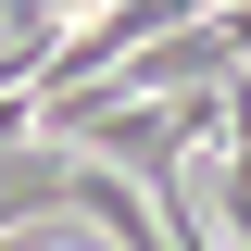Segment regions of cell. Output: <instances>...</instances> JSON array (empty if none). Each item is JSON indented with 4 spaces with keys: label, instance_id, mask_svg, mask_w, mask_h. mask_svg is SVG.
Returning <instances> with one entry per match:
<instances>
[{
    "label": "cell",
    "instance_id": "6da1fadb",
    "mask_svg": "<svg viewBox=\"0 0 251 251\" xmlns=\"http://www.w3.org/2000/svg\"><path fill=\"white\" fill-rule=\"evenodd\" d=\"M201 214H214V226H226V239H239V251H251V188H201Z\"/></svg>",
    "mask_w": 251,
    "mask_h": 251
},
{
    "label": "cell",
    "instance_id": "7a4b0ae2",
    "mask_svg": "<svg viewBox=\"0 0 251 251\" xmlns=\"http://www.w3.org/2000/svg\"><path fill=\"white\" fill-rule=\"evenodd\" d=\"M50 251H88V239H50Z\"/></svg>",
    "mask_w": 251,
    "mask_h": 251
}]
</instances>
